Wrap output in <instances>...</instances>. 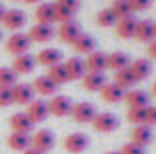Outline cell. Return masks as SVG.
Here are the masks:
<instances>
[{"instance_id":"cell-1","label":"cell","mask_w":156,"mask_h":154,"mask_svg":"<svg viewBox=\"0 0 156 154\" xmlns=\"http://www.w3.org/2000/svg\"><path fill=\"white\" fill-rule=\"evenodd\" d=\"M90 124H92V128H94L96 132L108 134V132H114L116 128L120 126V120H118V116L112 114V112H98Z\"/></svg>"},{"instance_id":"cell-2","label":"cell","mask_w":156,"mask_h":154,"mask_svg":"<svg viewBox=\"0 0 156 154\" xmlns=\"http://www.w3.org/2000/svg\"><path fill=\"white\" fill-rule=\"evenodd\" d=\"M32 40L28 34L24 32H12V36H8L6 40V50H8L12 56H20V54H26L28 48H30Z\"/></svg>"},{"instance_id":"cell-3","label":"cell","mask_w":156,"mask_h":154,"mask_svg":"<svg viewBox=\"0 0 156 154\" xmlns=\"http://www.w3.org/2000/svg\"><path fill=\"white\" fill-rule=\"evenodd\" d=\"M26 22H28L26 12H22V10H18V8H12V10H6L4 12L0 24H2L6 30H10V32H20Z\"/></svg>"},{"instance_id":"cell-4","label":"cell","mask_w":156,"mask_h":154,"mask_svg":"<svg viewBox=\"0 0 156 154\" xmlns=\"http://www.w3.org/2000/svg\"><path fill=\"white\" fill-rule=\"evenodd\" d=\"M62 146H64V150L70 152V154H80L90 146V138H88L84 132H70L64 138Z\"/></svg>"},{"instance_id":"cell-5","label":"cell","mask_w":156,"mask_h":154,"mask_svg":"<svg viewBox=\"0 0 156 154\" xmlns=\"http://www.w3.org/2000/svg\"><path fill=\"white\" fill-rule=\"evenodd\" d=\"M30 142H32V148H34V150L46 154V152H50V150L54 148L56 138H54V134H52L50 130L42 128V130H36L32 136H30Z\"/></svg>"},{"instance_id":"cell-6","label":"cell","mask_w":156,"mask_h":154,"mask_svg":"<svg viewBox=\"0 0 156 154\" xmlns=\"http://www.w3.org/2000/svg\"><path fill=\"white\" fill-rule=\"evenodd\" d=\"M96 106L92 104V102H78V104L72 106V112H70V116H72L74 122L78 124H90L92 120H94V116H96Z\"/></svg>"},{"instance_id":"cell-7","label":"cell","mask_w":156,"mask_h":154,"mask_svg":"<svg viewBox=\"0 0 156 154\" xmlns=\"http://www.w3.org/2000/svg\"><path fill=\"white\" fill-rule=\"evenodd\" d=\"M72 100L68 98V96L64 94H54L50 100H48V112L52 114V116H68L70 112H72Z\"/></svg>"},{"instance_id":"cell-8","label":"cell","mask_w":156,"mask_h":154,"mask_svg":"<svg viewBox=\"0 0 156 154\" xmlns=\"http://www.w3.org/2000/svg\"><path fill=\"white\" fill-rule=\"evenodd\" d=\"M80 34H82V30H80V26H78L74 20L60 24L58 30H56V38H58L62 44H74V42L78 40Z\"/></svg>"},{"instance_id":"cell-9","label":"cell","mask_w":156,"mask_h":154,"mask_svg":"<svg viewBox=\"0 0 156 154\" xmlns=\"http://www.w3.org/2000/svg\"><path fill=\"white\" fill-rule=\"evenodd\" d=\"M48 102L44 100H32L26 108V116L32 120V124H38V122H44L48 118Z\"/></svg>"},{"instance_id":"cell-10","label":"cell","mask_w":156,"mask_h":154,"mask_svg":"<svg viewBox=\"0 0 156 154\" xmlns=\"http://www.w3.org/2000/svg\"><path fill=\"white\" fill-rule=\"evenodd\" d=\"M28 36L30 40L36 42V44H46L54 38V28L50 24H34L30 30H28Z\"/></svg>"},{"instance_id":"cell-11","label":"cell","mask_w":156,"mask_h":154,"mask_svg":"<svg viewBox=\"0 0 156 154\" xmlns=\"http://www.w3.org/2000/svg\"><path fill=\"white\" fill-rule=\"evenodd\" d=\"M128 70H130V74L134 76L136 82H142L152 74V62L148 58H136L134 62H130Z\"/></svg>"},{"instance_id":"cell-12","label":"cell","mask_w":156,"mask_h":154,"mask_svg":"<svg viewBox=\"0 0 156 154\" xmlns=\"http://www.w3.org/2000/svg\"><path fill=\"white\" fill-rule=\"evenodd\" d=\"M12 100L14 104H20V106H28L30 102L34 100V90L30 84H14L12 86Z\"/></svg>"},{"instance_id":"cell-13","label":"cell","mask_w":156,"mask_h":154,"mask_svg":"<svg viewBox=\"0 0 156 154\" xmlns=\"http://www.w3.org/2000/svg\"><path fill=\"white\" fill-rule=\"evenodd\" d=\"M136 22H138V20L134 18L132 14H130V16H126V18L116 20V24H114V32H116V36L122 38V40L134 38V28H136Z\"/></svg>"},{"instance_id":"cell-14","label":"cell","mask_w":156,"mask_h":154,"mask_svg":"<svg viewBox=\"0 0 156 154\" xmlns=\"http://www.w3.org/2000/svg\"><path fill=\"white\" fill-rule=\"evenodd\" d=\"M148 100V94L140 88H130L124 92V102L128 104V108H146Z\"/></svg>"},{"instance_id":"cell-15","label":"cell","mask_w":156,"mask_h":154,"mask_svg":"<svg viewBox=\"0 0 156 154\" xmlns=\"http://www.w3.org/2000/svg\"><path fill=\"white\" fill-rule=\"evenodd\" d=\"M62 56H64V54H62V50H60V48H44V50H40L34 58H36L38 64L50 68V66H54V64L62 62Z\"/></svg>"},{"instance_id":"cell-16","label":"cell","mask_w":156,"mask_h":154,"mask_svg":"<svg viewBox=\"0 0 156 154\" xmlns=\"http://www.w3.org/2000/svg\"><path fill=\"white\" fill-rule=\"evenodd\" d=\"M30 86H32V90L36 92V94H40V96H54L56 90H58V84H54V82L46 76V74L36 76Z\"/></svg>"},{"instance_id":"cell-17","label":"cell","mask_w":156,"mask_h":154,"mask_svg":"<svg viewBox=\"0 0 156 154\" xmlns=\"http://www.w3.org/2000/svg\"><path fill=\"white\" fill-rule=\"evenodd\" d=\"M130 142H134V144L146 148V146L152 142V128L146 126V124L132 126V130H130Z\"/></svg>"},{"instance_id":"cell-18","label":"cell","mask_w":156,"mask_h":154,"mask_svg":"<svg viewBox=\"0 0 156 154\" xmlns=\"http://www.w3.org/2000/svg\"><path fill=\"white\" fill-rule=\"evenodd\" d=\"M34 66H36V58H34L32 54H20V56H14V62H12V70L16 72V76L18 74H30L34 70Z\"/></svg>"},{"instance_id":"cell-19","label":"cell","mask_w":156,"mask_h":154,"mask_svg":"<svg viewBox=\"0 0 156 154\" xmlns=\"http://www.w3.org/2000/svg\"><path fill=\"white\" fill-rule=\"evenodd\" d=\"M124 92L122 88L118 86V84H114V82H106L104 86L100 88V96L104 102H108V104H116V102H122L124 100Z\"/></svg>"},{"instance_id":"cell-20","label":"cell","mask_w":156,"mask_h":154,"mask_svg":"<svg viewBox=\"0 0 156 154\" xmlns=\"http://www.w3.org/2000/svg\"><path fill=\"white\" fill-rule=\"evenodd\" d=\"M134 38L144 44L152 42L154 40V22L152 20H138L136 28H134Z\"/></svg>"},{"instance_id":"cell-21","label":"cell","mask_w":156,"mask_h":154,"mask_svg":"<svg viewBox=\"0 0 156 154\" xmlns=\"http://www.w3.org/2000/svg\"><path fill=\"white\" fill-rule=\"evenodd\" d=\"M80 80H82V88L86 92H100V88L106 84L104 72H86Z\"/></svg>"},{"instance_id":"cell-22","label":"cell","mask_w":156,"mask_h":154,"mask_svg":"<svg viewBox=\"0 0 156 154\" xmlns=\"http://www.w3.org/2000/svg\"><path fill=\"white\" fill-rule=\"evenodd\" d=\"M10 128L12 132H22V134H30L34 128L32 120L26 116V112H16L10 116Z\"/></svg>"},{"instance_id":"cell-23","label":"cell","mask_w":156,"mask_h":154,"mask_svg":"<svg viewBox=\"0 0 156 154\" xmlns=\"http://www.w3.org/2000/svg\"><path fill=\"white\" fill-rule=\"evenodd\" d=\"M130 66V58L126 52H110V54H106V68L116 72V70H124V68Z\"/></svg>"},{"instance_id":"cell-24","label":"cell","mask_w":156,"mask_h":154,"mask_svg":"<svg viewBox=\"0 0 156 154\" xmlns=\"http://www.w3.org/2000/svg\"><path fill=\"white\" fill-rule=\"evenodd\" d=\"M66 66V72H68V78L70 80H80V78L86 74V66H84V60L78 58V56H72L64 62Z\"/></svg>"},{"instance_id":"cell-25","label":"cell","mask_w":156,"mask_h":154,"mask_svg":"<svg viewBox=\"0 0 156 154\" xmlns=\"http://www.w3.org/2000/svg\"><path fill=\"white\" fill-rule=\"evenodd\" d=\"M32 146L30 142V134H22V132H10L8 136V148L16 150V152H24Z\"/></svg>"},{"instance_id":"cell-26","label":"cell","mask_w":156,"mask_h":154,"mask_svg":"<svg viewBox=\"0 0 156 154\" xmlns=\"http://www.w3.org/2000/svg\"><path fill=\"white\" fill-rule=\"evenodd\" d=\"M86 72H104L106 70V54L104 52H92L84 60Z\"/></svg>"},{"instance_id":"cell-27","label":"cell","mask_w":156,"mask_h":154,"mask_svg":"<svg viewBox=\"0 0 156 154\" xmlns=\"http://www.w3.org/2000/svg\"><path fill=\"white\" fill-rule=\"evenodd\" d=\"M34 18H36V24H52L54 22V4H48V2L38 4L34 10Z\"/></svg>"},{"instance_id":"cell-28","label":"cell","mask_w":156,"mask_h":154,"mask_svg":"<svg viewBox=\"0 0 156 154\" xmlns=\"http://www.w3.org/2000/svg\"><path fill=\"white\" fill-rule=\"evenodd\" d=\"M74 50H76L78 54H92V52H96V40H94V36H90V34H80L78 36V40L74 42Z\"/></svg>"},{"instance_id":"cell-29","label":"cell","mask_w":156,"mask_h":154,"mask_svg":"<svg viewBox=\"0 0 156 154\" xmlns=\"http://www.w3.org/2000/svg\"><path fill=\"white\" fill-rule=\"evenodd\" d=\"M46 76L50 78L54 84H66V82L70 80L68 78V72H66V66H64V62H60V64H54V66H50L48 68V72H46Z\"/></svg>"},{"instance_id":"cell-30","label":"cell","mask_w":156,"mask_h":154,"mask_svg":"<svg viewBox=\"0 0 156 154\" xmlns=\"http://www.w3.org/2000/svg\"><path fill=\"white\" fill-rule=\"evenodd\" d=\"M112 82H114V84H118L122 90H130V88L136 84V80H134V76L130 74L128 68H124V70H116L114 76H112Z\"/></svg>"},{"instance_id":"cell-31","label":"cell","mask_w":156,"mask_h":154,"mask_svg":"<svg viewBox=\"0 0 156 154\" xmlns=\"http://www.w3.org/2000/svg\"><path fill=\"white\" fill-rule=\"evenodd\" d=\"M110 10H112V14L116 16V20L126 18V16H130V14H132V10H130V4H128V0H112Z\"/></svg>"},{"instance_id":"cell-32","label":"cell","mask_w":156,"mask_h":154,"mask_svg":"<svg viewBox=\"0 0 156 154\" xmlns=\"http://www.w3.org/2000/svg\"><path fill=\"white\" fill-rule=\"evenodd\" d=\"M96 24L100 28H110V26H114V24H116V16L112 14L110 8H102L100 12L96 14Z\"/></svg>"},{"instance_id":"cell-33","label":"cell","mask_w":156,"mask_h":154,"mask_svg":"<svg viewBox=\"0 0 156 154\" xmlns=\"http://www.w3.org/2000/svg\"><path fill=\"white\" fill-rule=\"evenodd\" d=\"M16 78L18 76L12 68H6V66L0 68V88H12L16 84Z\"/></svg>"},{"instance_id":"cell-34","label":"cell","mask_w":156,"mask_h":154,"mask_svg":"<svg viewBox=\"0 0 156 154\" xmlns=\"http://www.w3.org/2000/svg\"><path fill=\"white\" fill-rule=\"evenodd\" d=\"M144 118H146V108H128V112H126V120L132 126L144 124Z\"/></svg>"},{"instance_id":"cell-35","label":"cell","mask_w":156,"mask_h":154,"mask_svg":"<svg viewBox=\"0 0 156 154\" xmlns=\"http://www.w3.org/2000/svg\"><path fill=\"white\" fill-rule=\"evenodd\" d=\"M72 16H74V14H70L68 10H64L62 6H58L54 2V22H58V24L70 22V20H72Z\"/></svg>"},{"instance_id":"cell-36","label":"cell","mask_w":156,"mask_h":154,"mask_svg":"<svg viewBox=\"0 0 156 154\" xmlns=\"http://www.w3.org/2000/svg\"><path fill=\"white\" fill-rule=\"evenodd\" d=\"M128 4H130L132 12H144V10L150 8L152 0H128Z\"/></svg>"},{"instance_id":"cell-37","label":"cell","mask_w":156,"mask_h":154,"mask_svg":"<svg viewBox=\"0 0 156 154\" xmlns=\"http://www.w3.org/2000/svg\"><path fill=\"white\" fill-rule=\"evenodd\" d=\"M56 4L62 6L64 10H68L70 14H76L80 8V0H56Z\"/></svg>"},{"instance_id":"cell-38","label":"cell","mask_w":156,"mask_h":154,"mask_svg":"<svg viewBox=\"0 0 156 154\" xmlns=\"http://www.w3.org/2000/svg\"><path fill=\"white\" fill-rule=\"evenodd\" d=\"M14 104L12 100V88H0V108H6V106Z\"/></svg>"},{"instance_id":"cell-39","label":"cell","mask_w":156,"mask_h":154,"mask_svg":"<svg viewBox=\"0 0 156 154\" xmlns=\"http://www.w3.org/2000/svg\"><path fill=\"white\" fill-rule=\"evenodd\" d=\"M120 154H146V152H144L142 146L134 144V142H126V144L120 148Z\"/></svg>"},{"instance_id":"cell-40","label":"cell","mask_w":156,"mask_h":154,"mask_svg":"<svg viewBox=\"0 0 156 154\" xmlns=\"http://www.w3.org/2000/svg\"><path fill=\"white\" fill-rule=\"evenodd\" d=\"M144 124L146 126H156V106H152V104H148L146 106V118H144Z\"/></svg>"},{"instance_id":"cell-41","label":"cell","mask_w":156,"mask_h":154,"mask_svg":"<svg viewBox=\"0 0 156 154\" xmlns=\"http://www.w3.org/2000/svg\"><path fill=\"white\" fill-rule=\"evenodd\" d=\"M146 54H148V60H156V40L148 42V46H146Z\"/></svg>"},{"instance_id":"cell-42","label":"cell","mask_w":156,"mask_h":154,"mask_svg":"<svg viewBox=\"0 0 156 154\" xmlns=\"http://www.w3.org/2000/svg\"><path fill=\"white\" fill-rule=\"evenodd\" d=\"M22 154H42V152H38V150H34L32 146H30V148H28V150H24Z\"/></svg>"},{"instance_id":"cell-43","label":"cell","mask_w":156,"mask_h":154,"mask_svg":"<svg viewBox=\"0 0 156 154\" xmlns=\"http://www.w3.org/2000/svg\"><path fill=\"white\" fill-rule=\"evenodd\" d=\"M4 12H6V8L0 4V22H2V16H4Z\"/></svg>"},{"instance_id":"cell-44","label":"cell","mask_w":156,"mask_h":154,"mask_svg":"<svg viewBox=\"0 0 156 154\" xmlns=\"http://www.w3.org/2000/svg\"><path fill=\"white\" fill-rule=\"evenodd\" d=\"M22 2H26V4H38L40 0H22Z\"/></svg>"},{"instance_id":"cell-45","label":"cell","mask_w":156,"mask_h":154,"mask_svg":"<svg viewBox=\"0 0 156 154\" xmlns=\"http://www.w3.org/2000/svg\"><path fill=\"white\" fill-rule=\"evenodd\" d=\"M152 96H154V98H156V82H154V84H152Z\"/></svg>"},{"instance_id":"cell-46","label":"cell","mask_w":156,"mask_h":154,"mask_svg":"<svg viewBox=\"0 0 156 154\" xmlns=\"http://www.w3.org/2000/svg\"><path fill=\"white\" fill-rule=\"evenodd\" d=\"M106 154H120V152H114V150H110V152H106Z\"/></svg>"},{"instance_id":"cell-47","label":"cell","mask_w":156,"mask_h":154,"mask_svg":"<svg viewBox=\"0 0 156 154\" xmlns=\"http://www.w3.org/2000/svg\"><path fill=\"white\" fill-rule=\"evenodd\" d=\"M0 42H2V28H0Z\"/></svg>"},{"instance_id":"cell-48","label":"cell","mask_w":156,"mask_h":154,"mask_svg":"<svg viewBox=\"0 0 156 154\" xmlns=\"http://www.w3.org/2000/svg\"><path fill=\"white\" fill-rule=\"evenodd\" d=\"M154 40H156V24H154Z\"/></svg>"}]
</instances>
